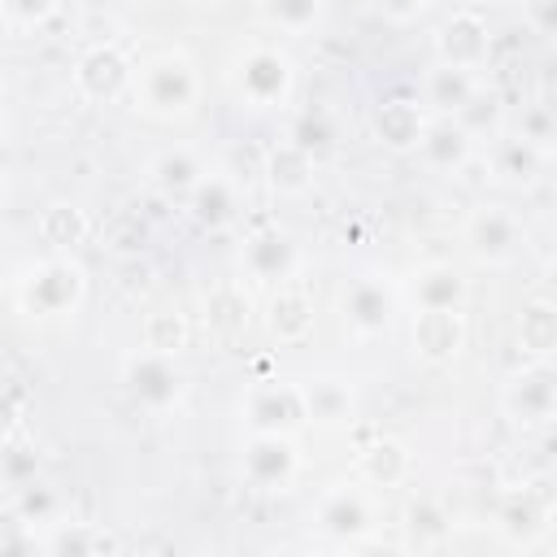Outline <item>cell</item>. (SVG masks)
I'll return each instance as SVG.
<instances>
[{
  "label": "cell",
  "instance_id": "8d00e7d4",
  "mask_svg": "<svg viewBox=\"0 0 557 557\" xmlns=\"http://www.w3.org/2000/svg\"><path fill=\"white\" fill-rule=\"evenodd\" d=\"M453 117H457L470 135H483V131H492V126L500 122V96H496V91H487V87L479 83V91H474V96H470Z\"/></svg>",
  "mask_w": 557,
  "mask_h": 557
},
{
  "label": "cell",
  "instance_id": "ba28073f",
  "mask_svg": "<svg viewBox=\"0 0 557 557\" xmlns=\"http://www.w3.org/2000/svg\"><path fill=\"white\" fill-rule=\"evenodd\" d=\"M131 78H135V61L113 39H100V44L83 48L78 61H74V91L87 104H113V100L131 96Z\"/></svg>",
  "mask_w": 557,
  "mask_h": 557
},
{
  "label": "cell",
  "instance_id": "7402d4cb",
  "mask_svg": "<svg viewBox=\"0 0 557 557\" xmlns=\"http://www.w3.org/2000/svg\"><path fill=\"white\" fill-rule=\"evenodd\" d=\"M422 126H426V109L418 100H405V96L383 100L370 117V131L387 152H413L422 139Z\"/></svg>",
  "mask_w": 557,
  "mask_h": 557
},
{
  "label": "cell",
  "instance_id": "5b68a950",
  "mask_svg": "<svg viewBox=\"0 0 557 557\" xmlns=\"http://www.w3.org/2000/svg\"><path fill=\"white\" fill-rule=\"evenodd\" d=\"M122 387H126V396H131L139 409H148V413H170V409H178L183 396H187V379H183V370L174 366V357L152 352V348H139V352H131V357L122 361Z\"/></svg>",
  "mask_w": 557,
  "mask_h": 557
},
{
  "label": "cell",
  "instance_id": "ac0fdd59",
  "mask_svg": "<svg viewBox=\"0 0 557 557\" xmlns=\"http://www.w3.org/2000/svg\"><path fill=\"white\" fill-rule=\"evenodd\" d=\"M239 261H244V274H248V278H257V283H283V278L296 274L300 252H296V239H292V235L265 226V231H252V235L244 239Z\"/></svg>",
  "mask_w": 557,
  "mask_h": 557
},
{
  "label": "cell",
  "instance_id": "9c48e42d",
  "mask_svg": "<svg viewBox=\"0 0 557 557\" xmlns=\"http://www.w3.org/2000/svg\"><path fill=\"white\" fill-rule=\"evenodd\" d=\"M500 409L522 431H544L557 413V374L553 361H527L500 392Z\"/></svg>",
  "mask_w": 557,
  "mask_h": 557
},
{
  "label": "cell",
  "instance_id": "8992f818",
  "mask_svg": "<svg viewBox=\"0 0 557 557\" xmlns=\"http://www.w3.org/2000/svg\"><path fill=\"white\" fill-rule=\"evenodd\" d=\"M300 474V444L287 431H248L239 479L257 492H283Z\"/></svg>",
  "mask_w": 557,
  "mask_h": 557
},
{
  "label": "cell",
  "instance_id": "d6986e66",
  "mask_svg": "<svg viewBox=\"0 0 557 557\" xmlns=\"http://www.w3.org/2000/svg\"><path fill=\"white\" fill-rule=\"evenodd\" d=\"M352 470H357V479L366 487H400L409 479V470H413V453L396 435H374V440H366L357 448Z\"/></svg>",
  "mask_w": 557,
  "mask_h": 557
},
{
  "label": "cell",
  "instance_id": "9a60e30c",
  "mask_svg": "<svg viewBox=\"0 0 557 557\" xmlns=\"http://www.w3.org/2000/svg\"><path fill=\"white\" fill-rule=\"evenodd\" d=\"M313 322H318V305H313V292L296 278H283L265 305V331L274 344L283 348H296L313 335Z\"/></svg>",
  "mask_w": 557,
  "mask_h": 557
},
{
  "label": "cell",
  "instance_id": "5bb4252c",
  "mask_svg": "<svg viewBox=\"0 0 557 557\" xmlns=\"http://www.w3.org/2000/svg\"><path fill=\"white\" fill-rule=\"evenodd\" d=\"M200 326L213 344H239L252 326V296L244 283L222 278L200 296Z\"/></svg>",
  "mask_w": 557,
  "mask_h": 557
},
{
  "label": "cell",
  "instance_id": "44dd1931",
  "mask_svg": "<svg viewBox=\"0 0 557 557\" xmlns=\"http://www.w3.org/2000/svg\"><path fill=\"white\" fill-rule=\"evenodd\" d=\"M187 213L205 231H226L239 218V183L231 174H205L187 191Z\"/></svg>",
  "mask_w": 557,
  "mask_h": 557
},
{
  "label": "cell",
  "instance_id": "6da1fadb",
  "mask_svg": "<svg viewBox=\"0 0 557 557\" xmlns=\"http://www.w3.org/2000/svg\"><path fill=\"white\" fill-rule=\"evenodd\" d=\"M200 96H205V78L187 48H161L135 65L131 100L152 122H165V126L187 122L200 109Z\"/></svg>",
  "mask_w": 557,
  "mask_h": 557
},
{
  "label": "cell",
  "instance_id": "7bdbcfd3",
  "mask_svg": "<svg viewBox=\"0 0 557 557\" xmlns=\"http://www.w3.org/2000/svg\"><path fill=\"white\" fill-rule=\"evenodd\" d=\"M17 413H22V409H17V396H13L9 387H0V440L17 426Z\"/></svg>",
  "mask_w": 557,
  "mask_h": 557
},
{
  "label": "cell",
  "instance_id": "f6af8a7d",
  "mask_svg": "<svg viewBox=\"0 0 557 557\" xmlns=\"http://www.w3.org/2000/svg\"><path fill=\"white\" fill-rule=\"evenodd\" d=\"M0 191H4V183H0Z\"/></svg>",
  "mask_w": 557,
  "mask_h": 557
},
{
  "label": "cell",
  "instance_id": "f35d334b",
  "mask_svg": "<svg viewBox=\"0 0 557 557\" xmlns=\"http://www.w3.org/2000/svg\"><path fill=\"white\" fill-rule=\"evenodd\" d=\"M39 548V531L9 505L0 509V557H13V553H35Z\"/></svg>",
  "mask_w": 557,
  "mask_h": 557
},
{
  "label": "cell",
  "instance_id": "e575fe53",
  "mask_svg": "<svg viewBox=\"0 0 557 557\" xmlns=\"http://www.w3.org/2000/svg\"><path fill=\"white\" fill-rule=\"evenodd\" d=\"M13 509H17L30 527H52V522L61 518V500H57V492H52L48 483H39V479L13 487Z\"/></svg>",
  "mask_w": 557,
  "mask_h": 557
},
{
  "label": "cell",
  "instance_id": "f546056e",
  "mask_svg": "<svg viewBox=\"0 0 557 557\" xmlns=\"http://www.w3.org/2000/svg\"><path fill=\"white\" fill-rule=\"evenodd\" d=\"M35 231H39V239L48 244V252H74L78 244H87L91 218H87L78 205H70V200H52V205L39 213Z\"/></svg>",
  "mask_w": 557,
  "mask_h": 557
},
{
  "label": "cell",
  "instance_id": "cb8c5ba5",
  "mask_svg": "<svg viewBox=\"0 0 557 557\" xmlns=\"http://www.w3.org/2000/svg\"><path fill=\"white\" fill-rule=\"evenodd\" d=\"M548 170V152L527 144V139H500L496 152H492V178L513 187V191H531Z\"/></svg>",
  "mask_w": 557,
  "mask_h": 557
},
{
  "label": "cell",
  "instance_id": "8fae6325",
  "mask_svg": "<svg viewBox=\"0 0 557 557\" xmlns=\"http://www.w3.org/2000/svg\"><path fill=\"white\" fill-rule=\"evenodd\" d=\"M239 418L248 431H287L296 435L300 426H309L305 418V396H300V383H252L239 400Z\"/></svg>",
  "mask_w": 557,
  "mask_h": 557
},
{
  "label": "cell",
  "instance_id": "277c9868",
  "mask_svg": "<svg viewBox=\"0 0 557 557\" xmlns=\"http://www.w3.org/2000/svg\"><path fill=\"white\" fill-rule=\"evenodd\" d=\"M461 239H466V252L479 261V265H509L518 261V252L527 248V222L509 209V205H496V200H483L466 213L461 222Z\"/></svg>",
  "mask_w": 557,
  "mask_h": 557
},
{
  "label": "cell",
  "instance_id": "b9f144b4",
  "mask_svg": "<svg viewBox=\"0 0 557 557\" xmlns=\"http://www.w3.org/2000/svg\"><path fill=\"white\" fill-rule=\"evenodd\" d=\"M522 4H527V17H531V30H535V35H548L553 22H557V17H553V4H557V0H522Z\"/></svg>",
  "mask_w": 557,
  "mask_h": 557
},
{
  "label": "cell",
  "instance_id": "4dcf8cb0",
  "mask_svg": "<svg viewBox=\"0 0 557 557\" xmlns=\"http://www.w3.org/2000/svg\"><path fill=\"white\" fill-rule=\"evenodd\" d=\"M405 531L413 548H444L448 544V509L435 496H409L405 505Z\"/></svg>",
  "mask_w": 557,
  "mask_h": 557
},
{
  "label": "cell",
  "instance_id": "3957f363",
  "mask_svg": "<svg viewBox=\"0 0 557 557\" xmlns=\"http://www.w3.org/2000/svg\"><path fill=\"white\" fill-rule=\"evenodd\" d=\"M292 87H296V65L278 44L257 39L231 65V91L244 109H257V113L283 109L292 100Z\"/></svg>",
  "mask_w": 557,
  "mask_h": 557
},
{
  "label": "cell",
  "instance_id": "83f0119b",
  "mask_svg": "<svg viewBox=\"0 0 557 557\" xmlns=\"http://www.w3.org/2000/svg\"><path fill=\"white\" fill-rule=\"evenodd\" d=\"M209 170H205V161L191 152V148H165V152H157L152 157V165H148V178H152V187L161 191V196H170V200H187V191L205 178Z\"/></svg>",
  "mask_w": 557,
  "mask_h": 557
},
{
  "label": "cell",
  "instance_id": "2e32d148",
  "mask_svg": "<svg viewBox=\"0 0 557 557\" xmlns=\"http://www.w3.org/2000/svg\"><path fill=\"white\" fill-rule=\"evenodd\" d=\"M548 518L553 509L535 487H513L496 505V535L505 548H535L540 535L548 531Z\"/></svg>",
  "mask_w": 557,
  "mask_h": 557
},
{
  "label": "cell",
  "instance_id": "836d02e7",
  "mask_svg": "<svg viewBox=\"0 0 557 557\" xmlns=\"http://www.w3.org/2000/svg\"><path fill=\"white\" fill-rule=\"evenodd\" d=\"M261 9V22L270 30H283V35H305L318 26L326 0H257Z\"/></svg>",
  "mask_w": 557,
  "mask_h": 557
},
{
  "label": "cell",
  "instance_id": "ffe728a7",
  "mask_svg": "<svg viewBox=\"0 0 557 557\" xmlns=\"http://www.w3.org/2000/svg\"><path fill=\"white\" fill-rule=\"evenodd\" d=\"M470 283L453 261H426L409 274V300L413 309H466Z\"/></svg>",
  "mask_w": 557,
  "mask_h": 557
},
{
  "label": "cell",
  "instance_id": "d4e9b609",
  "mask_svg": "<svg viewBox=\"0 0 557 557\" xmlns=\"http://www.w3.org/2000/svg\"><path fill=\"white\" fill-rule=\"evenodd\" d=\"M479 91V74L474 70H457V65H444L435 61L422 78V109H431L435 117H453L470 96Z\"/></svg>",
  "mask_w": 557,
  "mask_h": 557
},
{
  "label": "cell",
  "instance_id": "52a82bcc",
  "mask_svg": "<svg viewBox=\"0 0 557 557\" xmlns=\"http://www.w3.org/2000/svg\"><path fill=\"white\" fill-rule=\"evenodd\" d=\"M313 522H318L322 535H331V540H339V544H352V548L366 544L370 531H374V500H370L366 483H361V479H339V483H331V487L318 496V505H313Z\"/></svg>",
  "mask_w": 557,
  "mask_h": 557
},
{
  "label": "cell",
  "instance_id": "ab89813d",
  "mask_svg": "<svg viewBox=\"0 0 557 557\" xmlns=\"http://www.w3.org/2000/svg\"><path fill=\"white\" fill-rule=\"evenodd\" d=\"M0 474H4L9 487H22V483L39 479V453L26 448V444H9V448L0 453Z\"/></svg>",
  "mask_w": 557,
  "mask_h": 557
},
{
  "label": "cell",
  "instance_id": "484cf974",
  "mask_svg": "<svg viewBox=\"0 0 557 557\" xmlns=\"http://www.w3.org/2000/svg\"><path fill=\"white\" fill-rule=\"evenodd\" d=\"M313 165H318V157H309L305 148H296L292 139H283V144H274L265 152L261 174H265V183H270L274 196H300L313 183Z\"/></svg>",
  "mask_w": 557,
  "mask_h": 557
},
{
  "label": "cell",
  "instance_id": "74e56055",
  "mask_svg": "<svg viewBox=\"0 0 557 557\" xmlns=\"http://www.w3.org/2000/svg\"><path fill=\"white\" fill-rule=\"evenodd\" d=\"M104 244L117 252V257H135L148 248V222L139 213H117L104 231Z\"/></svg>",
  "mask_w": 557,
  "mask_h": 557
},
{
  "label": "cell",
  "instance_id": "d590c367",
  "mask_svg": "<svg viewBox=\"0 0 557 557\" xmlns=\"http://www.w3.org/2000/svg\"><path fill=\"white\" fill-rule=\"evenodd\" d=\"M61 0H0V26L4 30H39L57 17Z\"/></svg>",
  "mask_w": 557,
  "mask_h": 557
},
{
  "label": "cell",
  "instance_id": "1f68e13d",
  "mask_svg": "<svg viewBox=\"0 0 557 557\" xmlns=\"http://www.w3.org/2000/svg\"><path fill=\"white\" fill-rule=\"evenodd\" d=\"M139 339H144V348H152V352L178 357V352L191 344V322H187V313H178V309H152V313L144 318V326H139Z\"/></svg>",
  "mask_w": 557,
  "mask_h": 557
},
{
  "label": "cell",
  "instance_id": "60d3db41",
  "mask_svg": "<svg viewBox=\"0 0 557 557\" xmlns=\"http://www.w3.org/2000/svg\"><path fill=\"white\" fill-rule=\"evenodd\" d=\"M553 135H557V122H553V109L548 104H531L522 109V122H518V139L535 144V148H553Z\"/></svg>",
  "mask_w": 557,
  "mask_h": 557
},
{
  "label": "cell",
  "instance_id": "4316f807",
  "mask_svg": "<svg viewBox=\"0 0 557 557\" xmlns=\"http://www.w3.org/2000/svg\"><path fill=\"white\" fill-rule=\"evenodd\" d=\"M518 348L527 361H553L557 352V305L548 296H531L518 309Z\"/></svg>",
  "mask_w": 557,
  "mask_h": 557
},
{
  "label": "cell",
  "instance_id": "7c38bea8",
  "mask_svg": "<svg viewBox=\"0 0 557 557\" xmlns=\"http://www.w3.org/2000/svg\"><path fill=\"white\" fill-rule=\"evenodd\" d=\"M339 313H344V326L357 335V339H379L392 331L396 322V292L387 278L379 274H361L344 287L339 296Z\"/></svg>",
  "mask_w": 557,
  "mask_h": 557
},
{
  "label": "cell",
  "instance_id": "d6a6232c",
  "mask_svg": "<svg viewBox=\"0 0 557 557\" xmlns=\"http://www.w3.org/2000/svg\"><path fill=\"white\" fill-rule=\"evenodd\" d=\"M296 148H305L309 157H322V152H331L335 148V139H339V122H335V113L331 109H322V104H309L305 113H296V122H292V135H287Z\"/></svg>",
  "mask_w": 557,
  "mask_h": 557
},
{
  "label": "cell",
  "instance_id": "f1b7e54d",
  "mask_svg": "<svg viewBox=\"0 0 557 557\" xmlns=\"http://www.w3.org/2000/svg\"><path fill=\"white\" fill-rule=\"evenodd\" d=\"M117 540L104 531V527H91V522H52L48 535H39V553H52V557H96V553H113Z\"/></svg>",
  "mask_w": 557,
  "mask_h": 557
},
{
  "label": "cell",
  "instance_id": "603a6c76",
  "mask_svg": "<svg viewBox=\"0 0 557 557\" xmlns=\"http://www.w3.org/2000/svg\"><path fill=\"white\" fill-rule=\"evenodd\" d=\"M300 396H305V418L318 422V426H344L352 422L357 413V392L348 379H335V374H318V379H305L300 383Z\"/></svg>",
  "mask_w": 557,
  "mask_h": 557
},
{
  "label": "cell",
  "instance_id": "ee69618b",
  "mask_svg": "<svg viewBox=\"0 0 557 557\" xmlns=\"http://www.w3.org/2000/svg\"><path fill=\"white\" fill-rule=\"evenodd\" d=\"M4 126H9V100H4V91H0V139H4Z\"/></svg>",
  "mask_w": 557,
  "mask_h": 557
},
{
  "label": "cell",
  "instance_id": "7a4b0ae2",
  "mask_svg": "<svg viewBox=\"0 0 557 557\" xmlns=\"http://www.w3.org/2000/svg\"><path fill=\"white\" fill-rule=\"evenodd\" d=\"M13 300L30 322H70L87 300V270L70 252H48L17 274Z\"/></svg>",
  "mask_w": 557,
  "mask_h": 557
},
{
  "label": "cell",
  "instance_id": "4fadbf2b",
  "mask_svg": "<svg viewBox=\"0 0 557 557\" xmlns=\"http://www.w3.org/2000/svg\"><path fill=\"white\" fill-rule=\"evenodd\" d=\"M466 313L461 309H418L413 322H409V344H413V357L422 366H453L466 348Z\"/></svg>",
  "mask_w": 557,
  "mask_h": 557
},
{
  "label": "cell",
  "instance_id": "e0dca14e",
  "mask_svg": "<svg viewBox=\"0 0 557 557\" xmlns=\"http://www.w3.org/2000/svg\"><path fill=\"white\" fill-rule=\"evenodd\" d=\"M413 152L435 174H461L470 165V157H474V135L457 117H426L422 139H418Z\"/></svg>",
  "mask_w": 557,
  "mask_h": 557
},
{
  "label": "cell",
  "instance_id": "30bf717a",
  "mask_svg": "<svg viewBox=\"0 0 557 557\" xmlns=\"http://www.w3.org/2000/svg\"><path fill=\"white\" fill-rule=\"evenodd\" d=\"M492 48H496L492 26H487V17L474 13V9H457V13H448V17L435 26V61H444V65L474 70V74H479V70L492 61Z\"/></svg>",
  "mask_w": 557,
  "mask_h": 557
}]
</instances>
